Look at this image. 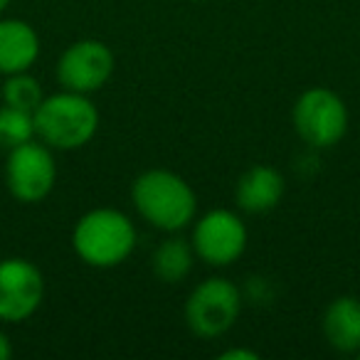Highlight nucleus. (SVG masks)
Instances as JSON below:
<instances>
[{"instance_id":"obj_1","label":"nucleus","mask_w":360,"mask_h":360,"mask_svg":"<svg viewBox=\"0 0 360 360\" xmlns=\"http://www.w3.org/2000/svg\"><path fill=\"white\" fill-rule=\"evenodd\" d=\"M139 215L163 232H180L195 220L198 198L193 188L178 173L170 170H146L131 188Z\"/></svg>"},{"instance_id":"obj_2","label":"nucleus","mask_w":360,"mask_h":360,"mask_svg":"<svg viewBox=\"0 0 360 360\" xmlns=\"http://www.w3.org/2000/svg\"><path fill=\"white\" fill-rule=\"evenodd\" d=\"M99 129V111L91 104L89 94L60 91L45 96L35 109V134L50 148L75 150L86 146Z\"/></svg>"},{"instance_id":"obj_3","label":"nucleus","mask_w":360,"mask_h":360,"mask_svg":"<svg viewBox=\"0 0 360 360\" xmlns=\"http://www.w3.org/2000/svg\"><path fill=\"white\" fill-rule=\"evenodd\" d=\"M72 247L84 264L111 269L131 257L136 247V227L121 210L99 207L79 217L72 232Z\"/></svg>"},{"instance_id":"obj_4","label":"nucleus","mask_w":360,"mask_h":360,"mask_svg":"<svg viewBox=\"0 0 360 360\" xmlns=\"http://www.w3.org/2000/svg\"><path fill=\"white\" fill-rule=\"evenodd\" d=\"M294 129L314 148H330L348 131V109L333 89L314 86L296 99Z\"/></svg>"},{"instance_id":"obj_5","label":"nucleus","mask_w":360,"mask_h":360,"mask_svg":"<svg viewBox=\"0 0 360 360\" xmlns=\"http://www.w3.org/2000/svg\"><path fill=\"white\" fill-rule=\"evenodd\" d=\"M242 309L240 289L222 276L202 281L193 289L186 304V321L200 338H217L235 326Z\"/></svg>"},{"instance_id":"obj_6","label":"nucleus","mask_w":360,"mask_h":360,"mask_svg":"<svg viewBox=\"0 0 360 360\" xmlns=\"http://www.w3.org/2000/svg\"><path fill=\"white\" fill-rule=\"evenodd\" d=\"M55 180L57 163L50 153V146L27 141L11 150L6 163V183L15 200L40 202L50 195Z\"/></svg>"},{"instance_id":"obj_7","label":"nucleus","mask_w":360,"mask_h":360,"mask_svg":"<svg viewBox=\"0 0 360 360\" xmlns=\"http://www.w3.org/2000/svg\"><path fill=\"white\" fill-rule=\"evenodd\" d=\"M193 250L210 266H230L247 250V227L232 210H210L195 222Z\"/></svg>"},{"instance_id":"obj_8","label":"nucleus","mask_w":360,"mask_h":360,"mask_svg":"<svg viewBox=\"0 0 360 360\" xmlns=\"http://www.w3.org/2000/svg\"><path fill=\"white\" fill-rule=\"evenodd\" d=\"M45 276L32 262L11 257L0 262V321L18 323L40 309Z\"/></svg>"},{"instance_id":"obj_9","label":"nucleus","mask_w":360,"mask_h":360,"mask_svg":"<svg viewBox=\"0 0 360 360\" xmlns=\"http://www.w3.org/2000/svg\"><path fill=\"white\" fill-rule=\"evenodd\" d=\"M114 72V52L99 40H79L62 52L57 79L65 89L91 94L109 82Z\"/></svg>"},{"instance_id":"obj_10","label":"nucleus","mask_w":360,"mask_h":360,"mask_svg":"<svg viewBox=\"0 0 360 360\" xmlns=\"http://www.w3.org/2000/svg\"><path fill=\"white\" fill-rule=\"evenodd\" d=\"M40 55V37L25 20H0V75L27 72Z\"/></svg>"},{"instance_id":"obj_11","label":"nucleus","mask_w":360,"mask_h":360,"mask_svg":"<svg viewBox=\"0 0 360 360\" xmlns=\"http://www.w3.org/2000/svg\"><path fill=\"white\" fill-rule=\"evenodd\" d=\"M235 198L237 205L252 215L274 210L284 198V175L271 165H255L240 178Z\"/></svg>"},{"instance_id":"obj_12","label":"nucleus","mask_w":360,"mask_h":360,"mask_svg":"<svg viewBox=\"0 0 360 360\" xmlns=\"http://www.w3.org/2000/svg\"><path fill=\"white\" fill-rule=\"evenodd\" d=\"M323 335L330 348L340 353L360 350V301L355 296H338L323 314Z\"/></svg>"},{"instance_id":"obj_13","label":"nucleus","mask_w":360,"mask_h":360,"mask_svg":"<svg viewBox=\"0 0 360 360\" xmlns=\"http://www.w3.org/2000/svg\"><path fill=\"white\" fill-rule=\"evenodd\" d=\"M193 257H195V250L193 245H188L186 240L180 237H170L165 240L160 247H155L153 252V274L158 276L165 284H178L183 281L193 269Z\"/></svg>"},{"instance_id":"obj_14","label":"nucleus","mask_w":360,"mask_h":360,"mask_svg":"<svg viewBox=\"0 0 360 360\" xmlns=\"http://www.w3.org/2000/svg\"><path fill=\"white\" fill-rule=\"evenodd\" d=\"M35 136V114L32 111H22L8 104L0 109V148L13 150L32 141Z\"/></svg>"},{"instance_id":"obj_15","label":"nucleus","mask_w":360,"mask_h":360,"mask_svg":"<svg viewBox=\"0 0 360 360\" xmlns=\"http://www.w3.org/2000/svg\"><path fill=\"white\" fill-rule=\"evenodd\" d=\"M42 86L40 82L35 79L27 72H18V75H8L6 84H3V101L8 106H15V109L22 111H32L42 104Z\"/></svg>"},{"instance_id":"obj_16","label":"nucleus","mask_w":360,"mask_h":360,"mask_svg":"<svg viewBox=\"0 0 360 360\" xmlns=\"http://www.w3.org/2000/svg\"><path fill=\"white\" fill-rule=\"evenodd\" d=\"M222 360H259V355L255 350H242V348H232V350H225L220 355Z\"/></svg>"},{"instance_id":"obj_17","label":"nucleus","mask_w":360,"mask_h":360,"mask_svg":"<svg viewBox=\"0 0 360 360\" xmlns=\"http://www.w3.org/2000/svg\"><path fill=\"white\" fill-rule=\"evenodd\" d=\"M13 358V345H11V338L8 333L0 330V360H11Z\"/></svg>"},{"instance_id":"obj_18","label":"nucleus","mask_w":360,"mask_h":360,"mask_svg":"<svg viewBox=\"0 0 360 360\" xmlns=\"http://www.w3.org/2000/svg\"><path fill=\"white\" fill-rule=\"evenodd\" d=\"M8 6H11V0H0V13L6 11V8H8Z\"/></svg>"},{"instance_id":"obj_19","label":"nucleus","mask_w":360,"mask_h":360,"mask_svg":"<svg viewBox=\"0 0 360 360\" xmlns=\"http://www.w3.org/2000/svg\"><path fill=\"white\" fill-rule=\"evenodd\" d=\"M195 3H207V0H195Z\"/></svg>"},{"instance_id":"obj_20","label":"nucleus","mask_w":360,"mask_h":360,"mask_svg":"<svg viewBox=\"0 0 360 360\" xmlns=\"http://www.w3.org/2000/svg\"><path fill=\"white\" fill-rule=\"evenodd\" d=\"M358 355H360V350H358Z\"/></svg>"}]
</instances>
